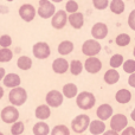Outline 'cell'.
Masks as SVG:
<instances>
[{"mask_svg":"<svg viewBox=\"0 0 135 135\" xmlns=\"http://www.w3.org/2000/svg\"><path fill=\"white\" fill-rule=\"evenodd\" d=\"M32 133L35 135H49L51 133V131H50L49 124L40 121V122H37V123L32 127Z\"/></svg>","mask_w":135,"mask_h":135,"instance_id":"obj_22","label":"cell"},{"mask_svg":"<svg viewBox=\"0 0 135 135\" xmlns=\"http://www.w3.org/2000/svg\"><path fill=\"white\" fill-rule=\"evenodd\" d=\"M82 71H83V64H82V62L78 61V59L71 61V63H70V72H71V75L78 76V75H81Z\"/></svg>","mask_w":135,"mask_h":135,"instance_id":"obj_27","label":"cell"},{"mask_svg":"<svg viewBox=\"0 0 135 135\" xmlns=\"http://www.w3.org/2000/svg\"><path fill=\"white\" fill-rule=\"evenodd\" d=\"M131 117H132V120H133V121H135V108H134V110H133V112H132Z\"/></svg>","mask_w":135,"mask_h":135,"instance_id":"obj_43","label":"cell"},{"mask_svg":"<svg viewBox=\"0 0 135 135\" xmlns=\"http://www.w3.org/2000/svg\"><path fill=\"white\" fill-rule=\"evenodd\" d=\"M110 11L115 14H121L124 11L123 0H112L110 2Z\"/></svg>","mask_w":135,"mask_h":135,"instance_id":"obj_26","label":"cell"},{"mask_svg":"<svg viewBox=\"0 0 135 135\" xmlns=\"http://www.w3.org/2000/svg\"><path fill=\"white\" fill-rule=\"evenodd\" d=\"M127 126H128V119L126 117V115L115 114L112 116V120H110V128H112L113 131L120 133V132L124 131V129L127 128Z\"/></svg>","mask_w":135,"mask_h":135,"instance_id":"obj_7","label":"cell"},{"mask_svg":"<svg viewBox=\"0 0 135 135\" xmlns=\"http://www.w3.org/2000/svg\"><path fill=\"white\" fill-rule=\"evenodd\" d=\"M90 122V117L86 114H79L71 121V129L74 131V133L82 134L86 129H89Z\"/></svg>","mask_w":135,"mask_h":135,"instance_id":"obj_3","label":"cell"},{"mask_svg":"<svg viewBox=\"0 0 135 135\" xmlns=\"http://www.w3.org/2000/svg\"><path fill=\"white\" fill-rule=\"evenodd\" d=\"M2 83H4V85L7 86V88L13 89V88H17V86H20L21 79H20V77H19V75L11 72V74H7L6 76H5V78L2 79Z\"/></svg>","mask_w":135,"mask_h":135,"instance_id":"obj_16","label":"cell"},{"mask_svg":"<svg viewBox=\"0 0 135 135\" xmlns=\"http://www.w3.org/2000/svg\"><path fill=\"white\" fill-rule=\"evenodd\" d=\"M50 105L47 104H40L36 108L35 110V116L39 120H47L51 116V109H50Z\"/></svg>","mask_w":135,"mask_h":135,"instance_id":"obj_19","label":"cell"},{"mask_svg":"<svg viewBox=\"0 0 135 135\" xmlns=\"http://www.w3.org/2000/svg\"><path fill=\"white\" fill-rule=\"evenodd\" d=\"M108 35V26L104 23H96L91 28V36L95 39H104Z\"/></svg>","mask_w":135,"mask_h":135,"instance_id":"obj_13","label":"cell"},{"mask_svg":"<svg viewBox=\"0 0 135 135\" xmlns=\"http://www.w3.org/2000/svg\"><path fill=\"white\" fill-rule=\"evenodd\" d=\"M103 79H104V82L107 84H109V85H113V84H116L117 82H119L120 79V74L117 70L115 69H109L105 71L104 76H103Z\"/></svg>","mask_w":135,"mask_h":135,"instance_id":"obj_20","label":"cell"},{"mask_svg":"<svg viewBox=\"0 0 135 135\" xmlns=\"http://www.w3.org/2000/svg\"><path fill=\"white\" fill-rule=\"evenodd\" d=\"M52 70H54V72H56L58 75H63L68 70H70V64L68 63L65 58L59 57V58H56L52 62Z\"/></svg>","mask_w":135,"mask_h":135,"instance_id":"obj_14","label":"cell"},{"mask_svg":"<svg viewBox=\"0 0 135 135\" xmlns=\"http://www.w3.org/2000/svg\"><path fill=\"white\" fill-rule=\"evenodd\" d=\"M13 58V52L8 47H2L0 49V63H7Z\"/></svg>","mask_w":135,"mask_h":135,"instance_id":"obj_28","label":"cell"},{"mask_svg":"<svg viewBox=\"0 0 135 135\" xmlns=\"http://www.w3.org/2000/svg\"><path fill=\"white\" fill-rule=\"evenodd\" d=\"M123 63H124L123 56L120 54H116V55H114V56H112V58H110V61H109V64L113 69H117V68H120L121 65H123Z\"/></svg>","mask_w":135,"mask_h":135,"instance_id":"obj_29","label":"cell"},{"mask_svg":"<svg viewBox=\"0 0 135 135\" xmlns=\"http://www.w3.org/2000/svg\"><path fill=\"white\" fill-rule=\"evenodd\" d=\"M69 23L76 30L82 28V26L84 25V16L83 13H79V12H75V13H70L69 16Z\"/></svg>","mask_w":135,"mask_h":135,"instance_id":"obj_17","label":"cell"},{"mask_svg":"<svg viewBox=\"0 0 135 135\" xmlns=\"http://www.w3.org/2000/svg\"><path fill=\"white\" fill-rule=\"evenodd\" d=\"M89 131L93 135H101L105 132V124L102 120H93L89 126Z\"/></svg>","mask_w":135,"mask_h":135,"instance_id":"obj_18","label":"cell"},{"mask_svg":"<svg viewBox=\"0 0 135 135\" xmlns=\"http://www.w3.org/2000/svg\"><path fill=\"white\" fill-rule=\"evenodd\" d=\"M128 84L132 88H135V72L131 74V76H129V78H128Z\"/></svg>","mask_w":135,"mask_h":135,"instance_id":"obj_39","label":"cell"},{"mask_svg":"<svg viewBox=\"0 0 135 135\" xmlns=\"http://www.w3.org/2000/svg\"><path fill=\"white\" fill-rule=\"evenodd\" d=\"M38 14L40 18H51L55 14V5L51 4L49 0H40L39 7H38Z\"/></svg>","mask_w":135,"mask_h":135,"instance_id":"obj_9","label":"cell"},{"mask_svg":"<svg viewBox=\"0 0 135 135\" xmlns=\"http://www.w3.org/2000/svg\"><path fill=\"white\" fill-rule=\"evenodd\" d=\"M83 135H84V134H83Z\"/></svg>","mask_w":135,"mask_h":135,"instance_id":"obj_49","label":"cell"},{"mask_svg":"<svg viewBox=\"0 0 135 135\" xmlns=\"http://www.w3.org/2000/svg\"><path fill=\"white\" fill-rule=\"evenodd\" d=\"M0 135H4V134H2V133H1V132H0Z\"/></svg>","mask_w":135,"mask_h":135,"instance_id":"obj_46","label":"cell"},{"mask_svg":"<svg viewBox=\"0 0 135 135\" xmlns=\"http://www.w3.org/2000/svg\"><path fill=\"white\" fill-rule=\"evenodd\" d=\"M25 131V126H24V122L21 121H17L12 124L11 127V134L12 135H21Z\"/></svg>","mask_w":135,"mask_h":135,"instance_id":"obj_31","label":"cell"},{"mask_svg":"<svg viewBox=\"0 0 135 135\" xmlns=\"http://www.w3.org/2000/svg\"><path fill=\"white\" fill-rule=\"evenodd\" d=\"M69 20V17L66 16V12L61 9V11H57L54 14L51 19V25L52 27H55L56 30H62L64 26L66 25V21Z\"/></svg>","mask_w":135,"mask_h":135,"instance_id":"obj_10","label":"cell"},{"mask_svg":"<svg viewBox=\"0 0 135 135\" xmlns=\"http://www.w3.org/2000/svg\"><path fill=\"white\" fill-rule=\"evenodd\" d=\"M8 101L12 105L20 107V105H23L27 101V93L21 86L13 88L8 94Z\"/></svg>","mask_w":135,"mask_h":135,"instance_id":"obj_2","label":"cell"},{"mask_svg":"<svg viewBox=\"0 0 135 135\" xmlns=\"http://www.w3.org/2000/svg\"><path fill=\"white\" fill-rule=\"evenodd\" d=\"M32 52L33 56L38 59H46L50 57V54H51V50H50V46L47 43L44 42H38L33 45L32 47Z\"/></svg>","mask_w":135,"mask_h":135,"instance_id":"obj_8","label":"cell"},{"mask_svg":"<svg viewBox=\"0 0 135 135\" xmlns=\"http://www.w3.org/2000/svg\"><path fill=\"white\" fill-rule=\"evenodd\" d=\"M4 94H5V91H4V88H2V86L0 85V100H1V98L4 97Z\"/></svg>","mask_w":135,"mask_h":135,"instance_id":"obj_42","label":"cell"},{"mask_svg":"<svg viewBox=\"0 0 135 135\" xmlns=\"http://www.w3.org/2000/svg\"><path fill=\"white\" fill-rule=\"evenodd\" d=\"M128 25L132 30L135 31V9H133L128 16Z\"/></svg>","mask_w":135,"mask_h":135,"instance_id":"obj_37","label":"cell"},{"mask_svg":"<svg viewBox=\"0 0 135 135\" xmlns=\"http://www.w3.org/2000/svg\"><path fill=\"white\" fill-rule=\"evenodd\" d=\"M84 69L89 72V74H97L100 70L102 69V62L97 58V57H88L86 61L84 62Z\"/></svg>","mask_w":135,"mask_h":135,"instance_id":"obj_11","label":"cell"},{"mask_svg":"<svg viewBox=\"0 0 135 135\" xmlns=\"http://www.w3.org/2000/svg\"><path fill=\"white\" fill-rule=\"evenodd\" d=\"M93 4L96 9H104L109 5V1L108 0H93Z\"/></svg>","mask_w":135,"mask_h":135,"instance_id":"obj_34","label":"cell"},{"mask_svg":"<svg viewBox=\"0 0 135 135\" xmlns=\"http://www.w3.org/2000/svg\"><path fill=\"white\" fill-rule=\"evenodd\" d=\"M113 107L110 104H108V103H103V104H101L100 107L97 108V110H96V116L98 117L100 120H102V121H105V120L110 119V117L113 116Z\"/></svg>","mask_w":135,"mask_h":135,"instance_id":"obj_15","label":"cell"},{"mask_svg":"<svg viewBox=\"0 0 135 135\" xmlns=\"http://www.w3.org/2000/svg\"><path fill=\"white\" fill-rule=\"evenodd\" d=\"M122 66H123L124 72H127V74L131 75V74H133V72H135V61L134 59H127Z\"/></svg>","mask_w":135,"mask_h":135,"instance_id":"obj_33","label":"cell"},{"mask_svg":"<svg viewBox=\"0 0 135 135\" xmlns=\"http://www.w3.org/2000/svg\"><path fill=\"white\" fill-rule=\"evenodd\" d=\"M115 100H116V102L121 103V104L129 103L132 100V93L128 89H120V90L115 94Z\"/></svg>","mask_w":135,"mask_h":135,"instance_id":"obj_21","label":"cell"},{"mask_svg":"<svg viewBox=\"0 0 135 135\" xmlns=\"http://www.w3.org/2000/svg\"><path fill=\"white\" fill-rule=\"evenodd\" d=\"M101 49H102V46L97 42V39H88L82 45V52H83V55H85L88 57H94L96 55H98Z\"/></svg>","mask_w":135,"mask_h":135,"instance_id":"obj_5","label":"cell"},{"mask_svg":"<svg viewBox=\"0 0 135 135\" xmlns=\"http://www.w3.org/2000/svg\"><path fill=\"white\" fill-rule=\"evenodd\" d=\"M17 66L20 70H24V71L30 70L32 68V59L27 56H20L17 61Z\"/></svg>","mask_w":135,"mask_h":135,"instance_id":"obj_25","label":"cell"},{"mask_svg":"<svg viewBox=\"0 0 135 135\" xmlns=\"http://www.w3.org/2000/svg\"><path fill=\"white\" fill-rule=\"evenodd\" d=\"M72 51H74V43L70 42V40H63V42L58 45V52L62 56L70 55Z\"/></svg>","mask_w":135,"mask_h":135,"instance_id":"obj_24","label":"cell"},{"mask_svg":"<svg viewBox=\"0 0 135 135\" xmlns=\"http://www.w3.org/2000/svg\"><path fill=\"white\" fill-rule=\"evenodd\" d=\"M134 2H135V0H134Z\"/></svg>","mask_w":135,"mask_h":135,"instance_id":"obj_48","label":"cell"},{"mask_svg":"<svg viewBox=\"0 0 135 135\" xmlns=\"http://www.w3.org/2000/svg\"><path fill=\"white\" fill-rule=\"evenodd\" d=\"M0 117L5 123L13 124L19 119V110L16 108V105H7V107L2 108L1 113H0Z\"/></svg>","mask_w":135,"mask_h":135,"instance_id":"obj_4","label":"cell"},{"mask_svg":"<svg viewBox=\"0 0 135 135\" xmlns=\"http://www.w3.org/2000/svg\"><path fill=\"white\" fill-rule=\"evenodd\" d=\"M95 103H96L95 95L93 93H90V91H82L76 97V104L79 109L89 110L95 105Z\"/></svg>","mask_w":135,"mask_h":135,"instance_id":"obj_1","label":"cell"},{"mask_svg":"<svg viewBox=\"0 0 135 135\" xmlns=\"http://www.w3.org/2000/svg\"><path fill=\"white\" fill-rule=\"evenodd\" d=\"M7 1H13V0H7Z\"/></svg>","mask_w":135,"mask_h":135,"instance_id":"obj_47","label":"cell"},{"mask_svg":"<svg viewBox=\"0 0 135 135\" xmlns=\"http://www.w3.org/2000/svg\"><path fill=\"white\" fill-rule=\"evenodd\" d=\"M5 76H6V71H5L4 68H0V81H2V79L5 78Z\"/></svg>","mask_w":135,"mask_h":135,"instance_id":"obj_41","label":"cell"},{"mask_svg":"<svg viewBox=\"0 0 135 135\" xmlns=\"http://www.w3.org/2000/svg\"><path fill=\"white\" fill-rule=\"evenodd\" d=\"M102 135H119V133L115 132V131H113V129H110V131H105Z\"/></svg>","mask_w":135,"mask_h":135,"instance_id":"obj_40","label":"cell"},{"mask_svg":"<svg viewBox=\"0 0 135 135\" xmlns=\"http://www.w3.org/2000/svg\"><path fill=\"white\" fill-rule=\"evenodd\" d=\"M19 16L25 21H32L36 17V9L31 4H24L19 8Z\"/></svg>","mask_w":135,"mask_h":135,"instance_id":"obj_12","label":"cell"},{"mask_svg":"<svg viewBox=\"0 0 135 135\" xmlns=\"http://www.w3.org/2000/svg\"><path fill=\"white\" fill-rule=\"evenodd\" d=\"M65 8H66V12H69V13H75L78 9V4L76 1H74V0H70V1L66 2Z\"/></svg>","mask_w":135,"mask_h":135,"instance_id":"obj_35","label":"cell"},{"mask_svg":"<svg viewBox=\"0 0 135 135\" xmlns=\"http://www.w3.org/2000/svg\"><path fill=\"white\" fill-rule=\"evenodd\" d=\"M12 44V38L8 35H4L0 37V46L1 47H8Z\"/></svg>","mask_w":135,"mask_h":135,"instance_id":"obj_36","label":"cell"},{"mask_svg":"<svg viewBox=\"0 0 135 135\" xmlns=\"http://www.w3.org/2000/svg\"><path fill=\"white\" fill-rule=\"evenodd\" d=\"M62 93H63L64 97H66V98H74V97H77V95H78V89H77L76 84H74V83H66V84H64Z\"/></svg>","mask_w":135,"mask_h":135,"instance_id":"obj_23","label":"cell"},{"mask_svg":"<svg viewBox=\"0 0 135 135\" xmlns=\"http://www.w3.org/2000/svg\"><path fill=\"white\" fill-rule=\"evenodd\" d=\"M51 135H70V131L65 124H58L52 128Z\"/></svg>","mask_w":135,"mask_h":135,"instance_id":"obj_32","label":"cell"},{"mask_svg":"<svg viewBox=\"0 0 135 135\" xmlns=\"http://www.w3.org/2000/svg\"><path fill=\"white\" fill-rule=\"evenodd\" d=\"M121 135H135V128L134 127H127L124 131L121 132Z\"/></svg>","mask_w":135,"mask_h":135,"instance_id":"obj_38","label":"cell"},{"mask_svg":"<svg viewBox=\"0 0 135 135\" xmlns=\"http://www.w3.org/2000/svg\"><path fill=\"white\" fill-rule=\"evenodd\" d=\"M133 55H134V57H135V46H134V50H133Z\"/></svg>","mask_w":135,"mask_h":135,"instance_id":"obj_45","label":"cell"},{"mask_svg":"<svg viewBox=\"0 0 135 135\" xmlns=\"http://www.w3.org/2000/svg\"><path fill=\"white\" fill-rule=\"evenodd\" d=\"M63 100H64V95L63 93L58 90H50L49 93L45 96V101L46 104L50 105L51 108H58L63 104Z\"/></svg>","mask_w":135,"mask_h":135,"instance_id":"obj_6","label":"cell"},{"mask_svg":"<svg viewBox=\"0 0 135 135\" xmlns=\"http://www.w3.org/2000/svg\"><path fill=\"white\" fill-rule=\"evenodd\" d=\"M54 2H61V1H63V0H52Z\"/></svg>","mask_w":135,"mask_h":135,"instance_id":"obj_44","label":"cell"},{"mask_svg":"<svg viewBox=\"0 0 135 135\" xmlns=\"http://www.w3.org/2000/svg\"><path fill=\"white\" fill-rule=\"evenodd\" d=\"M115 43H116V45H119V46H121V47L127 46V45L131 43V37H129V35H127V33H121V35H119L116 37Z\"/></svg>","mask_w":135,"mask_h":135,"instance_id":"obj_30","label":"cell"}]
</instances>
